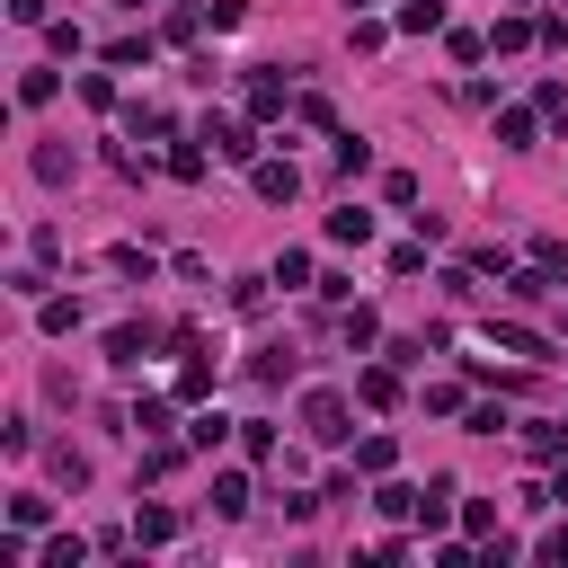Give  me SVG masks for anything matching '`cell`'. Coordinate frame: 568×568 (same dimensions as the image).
<instances>
[{"instance_id":"obj_1","label":"cell","mask_w":568,"mask_h":568,"mask_svg":"<svg viewBox=\"0 0 568 568\" xmlns=\"http://www.w3.org/2000/svg\"><path fill=\"white\" fill-rule=\"evenodd\" d=\"M303 426H311V445H346V436H355L346 391H311V400H303Z\"/></svg>"},{"instance_id":"obj_2","label":"cell","mask_w":568,"mask_h":568,"mask_svg":"<svg viewBox=\"0 0 568 568\" xmlns=\"http://www.w3.org/2000/svg\"><path fill=\"white\" fill-rule=\"evenodd\" d=\"M196 142H213L223 161H258V133H249L240 116H204V133H196Z\"/></svg>"},{"instance_id":"obj_3","label":"cell","mask_w":568,"mask_h":568,"mask_svg":"<svg viewBox=\"0 0 568 568\" xmlns=\"http://www.w3.org/2000/svg\"><path fill=\"white\" fill-rule=\"evenodd\" d=\"M249 187H258L267 204H294V196H303V169H294V161H249Z\"/></svg>"},{"instance_id":"obj_4","label":"cell","mask_w":568,"mask_h":568,"mask_svg":"<svg viewBox=\"0 0 568 568\" xmlns=\"http://www.w3.org/2000/svg\"><path fill=\"white\" fill-rule=\"evenodd\" d=\"M488 346L524 355V365H542V355H551V338H542V329H524V320H488Z\"/></svg>"},{"instance_id":"obj_5","label":"cell","mask_w":568,"mask_h":568,"mask_svg":"<svg viewBox=\"0 0 568 568\" xmlns=\"http://www.w3.org/2000/svg\"><path fill=\"white\" fill-rule=\"evenodd\" d=\"M453 516H462V507H453V480H426V488H417V524H426V533H445Z\"/></svg>"},{"instance_id":"obj_6","label":"cell","mask_w":568,"mask_h":568,"mask_svg":"<svg viewBox=\"0 0 568 568\" xmlns=\"http://www.w3.org/2000/svg\"><path fill=\"white\" fill-rule=\"evenodd\" d=\"M355 400H365V409H400V374L391 365H365V374H355Z\"/></svg>"},{"instance_id":"obj_7","label":"cell","mask_w":568,"mask_h":568,"mask_svg":"<svg viewBox=\"0 0 568 568\" xmlns=\"http://www.w3.org/2000/svg\"><path fill=\"white\" fill-rule=\"evenodd\" d=\"M232 436H240V417H223V409H196V426H187V445H196V453L232 445Z\"/></svg>"},{"instance_id":"obj_8","label":"cell","mask_w":568,"mask_h":568,"mask_svg":"<svg viewBox=\"0 0 568 568\" xmlns=\"http://www.w3.org/2000/svg\"><path fill=\"white\" fill-rule=\"evenodd\" d=\"M161 542H178V516L169 507H142L133 516V551H161Z\"/></svg>"},{"instance_id":"obj_9","label":"cell","mask_w":568,"mask_h":568,"mask_svg":"<svg viewBox=\"0 0 568 568\" xmlns=\"http://www.w3.org/2000/svg\"><path fill=\"white\" fill-rule=\"evenodd\" d=\"M36 329H45V338H71V329H81V303H71V294H45V303H36Z\"/></svg>"},{"instance_id":"obj_10","label":"cell","mask_w":568,"mask_h":568,"mask_svg":"<svg viewBox=\"0 0 568 568\" xmlns=\"http://www.w3.org/2000/svg\"><path fill=\"white\" fill-rule=\"evenodd\" d=\"M329 240H338V249H365V240H374V213H365V204L329 213Z\"/></svg>"},{"instance_id":"obj_11","label":"cell","mask_w":568,"mask_h":568,"mask_svg":"<svg viewBox=\"0 0 568 568\" xmlns=\"http://www.w3.org/2000/svg\"><path fill=\"white\" fill-rule=\"evenodd\" d=\"M213 516H249V471H213Z\"/></svg>"},{"instance_id":"obj_12","label":"cell","mask_w":568,"mask_h":568,"mask_svg":"<svg viewBox=\"0 0 568 568\" xmlns=\"http://www.w3.org/2000/svg\"><path fill=\"white\" fill-rule=\"evenodd\" d=\"M533 125H542V107H507L497 116V142H507V152H533Z\"/></svg>"},{"instance_id":"obj_13","label":"cell","mask_w":568,"mask_h":568,"mask_svg":"<svg viewBox=\"0 0 568 568\" xmlns=\"http://www.w3.org/2000/svg\"><path fill=\"white\" fill-rule=\"evenodd\" d=\"M391 462H400L391 436H365V445H355V471H365V480H391Z\"/></svg>"},{"instance_id":"obj_14","label":"cell","mask_w":568,"mask_h":568,"mask_svg":"<svg viewBox=\"0 0 568 568\" xmlns=\"http://www.w3.org/2000/svg\"><path fill=\"white\" fill-rule=\"evenodd\" d=\"M249 116H258V125L284 116V81H275V71H258V81H249Z\"/></svg>"},{"instance_id":"obj_15","label":"cell","mask_w":568,"mask_h":568,"mask_svg":"<svg viewBox=\"0 0 568 568\" xmlns=\"http://www.w3.org/2000/svg\"><path fill=\"white\" fill-rule=\"evenodd\" d=\"M142 346H152V329H133V320L107 329V365H142Z\"/></svg>"},{"instance_id":"obj_16","label":"cell","mask_w":568,"mask_h":568,"mask_svg":"<svg viewBox=\"0 0 568 568\" xmlns=\"http://www.w3.org/2000/svg\"><path fill=\"white\" fill-rule=\"evenodd\" d=\"M462 533L471 542H497V497H462Z\"/></svg>"},{"instance_id":"obj_17","label":"cell","mask_w":568,"mask_h":568,"mask_svg":"<svg viewBox=\"0 0 568 568\" xmlns=\"http://www.w3.org/2000/svg\"><path fill=\"white\" fill-rule=\"evenodd\" d=\"M338 338H346V346H355V355H365V346H374V338H382V320H374V311H365V303H355V311H346V320H338Z\"/></svg>"},{"instance_id":"obj_18","label":"cell","mask_w":568,"mask_h":568,"mask_svg":"<svg viewBox=\"0 0 568 568\" xmlns=\"http://www.w3.org/2000/svg\"><path fill=\"white\" fill-rule=\"evenodd\" d=\"M524 453H533V462H559V453H568V426H524Z\"/></svg>"},{"instance_id":"obj_19","label":"cell","mask_w":568,"mask_h":568,"mask_svg":"<svg viewBox=\"0 0 568 568\" xmlns=\"http://www.w3.org/2000/svg\"><path fill=\"white\" fill-rule=\"evenodd\" d=\"M10 524H19V533H36V524H54V497H36V488H27V497H10Z\"/></svg>"},{"instance_id":"obj_20","label":"cell","mask_w":568,"mask_h":568,"mask_svg":"<svg viewBox=\"0 0 568 568\" xmlns=\"http://www.w3.org/2000/svg\"><path fill=\"white\" fill-rule=\"evenodd\" d=\"M213 391V365H204V346L187 355V365H178V400H204Z\"/></svg>"},{"instance_id":"obj_21","label":"cell","mask_w":568,"mask_h":568,"mask_svg":"<svg viewBox=\"0 0 568 568\" xmlns=\"http://www.w3.org/2000/svg\"><path fill=\"white\" fill-rule=\"evenodd\" d=\"M338 169L365 178V169H374V142H365V133H338Z\"/></svg>"},{"instance_id":"obj_22","label":"cell","mask_w":568,"mask_h":568,"mask_svg":"<svg viewBox=\"0 0 568 568\" xmlns=\"http://www.w3.org/2000/svg\"><path fill=\"white\" fill-rule=\"evenodd\" d=\"M400 27H409V36H436V27H445V0H409Z\"/></svg>"},{"instance_id":"obj_23","label":"cell","mask_w":568,"mask_h":568,"mask_svg":"<svg viewBox=\"0 0 568 568\" xmlns=\"http://www.w3.org/2000/svg\"><path fill=\"white\" fill-rule=\"evenodd\" d=\"M107 62H116V71H152V36H125V45H107Z\"/></svg>"},{"instance_id":"obj_24","label":"cell","mask_w":568,"mask_h":568,"mask_svg":"<svg viewBox=\"0 0 568 568\" xmlns=\"http://www.w3.org/2000/svg\"><path fill=\"white\" fill-rule=\"evenodd\" d=\"M54 90H62V71H27V81H19V107H54Z\"/></svg>"},{"instance_id":"obj_25","label":"cell","mask_w":568,"mask_h":568,"mask_svg":"<svg viewBox=\"0 0 568 568\" xmlns=\"http://www.w3.org/2000/svg\"><path fill=\"white\" fill-rule=\"evenodd\" d=\"M240 453H249V462L275 453V426H267V417H240Z\"/></svg>"},{"instance_id":"obj_26","label":"cell","mask_w":568,"mask_h":568,"mask_svg":"<svg viewBox=\"0 0 568 568\" xmlns=\"http://www.w3.org/2000/svg\"><path fill=\"white\" fill-rule=\"evenodd\" d=\"M81 559H90L81 533H54V542H45V568H81Z\"/></svg>"},{"instance_id":"obj_27","label":"cell","mask_w":568,"mask_h":568,"mask_svg":"<svg viewBox=\"0 0 568 568\" xmlns=\"http://www.w3.org/2000/svg\"><path fill=\"white\" fill-rule=\"evenodd\" d=\"M374 507H382V516H417V488H400V480H382V488H374Z\"/></svg>"},{"instance_id":"obj_28","label":"cell","mask_w":568,"mask_h":568,"mask_svg":"<svg viewBox=\"0 0 568 568\" xmlns=\"http://www.w3.org/2000/svg\"><path fill=\"white\" fill-rule=\"evenodd\" d=\"M36 178H45V187H62V178H71V152H62V142H45V152H36Z\"/></svg>"},{"instance_id":"obj_29","label":"cell","mask_w":568,"mask_h":568,"mask_svg":"<svg viewBox=\"0 0 568 568\" xmlns=\"http://www.w3.org/2000/svg\"><path fill=\"white\" fill-rule=\"evenodd\" d=\"M133 436H169V400H142L133 409Z\"/></svg>"},{"instance_id":"obj_30","label":"cell","mask_w":568,"mask_h":568,"mask_svg":"<svg viewBox=\"0 0 568 568\" xmlns=\"http://www.w3.org/2000/svg\"><path fill=\"white\" fill-rule=\"evenodd\" d=\"M533 551H542V559H568V524H551V533H542Z\"/></svg>"},{"instance_id":"obj_31","label":"cell","mask_w":568,"mask_h":568,"mask_svg":"<svg viewBox=\"0 0 568 568\" xmlns=\"http://www.w3.org/2000/svg\"><path fill=\"white\" fill-rule=\"evenodd\" d=\"M10 19L19 27H45V0H10Z\"/></svg>"},{"instance_id":"obj_32","label":"cell","mask_w":568,"mask_h":568,"mask_svg":"<svg viewBox=\"0 0 568 568\" xmlns=\"http://www.w3.org/2000/svg\"><path fill=\"white\" fill-rule=\"evenodd\" d=\"M551 507H568V453L551 462Z\"/></svg>"},{"instance_id":"obj_33","label":"cell","mask_w":568,"mask_h":568,"mask_svg":"<svg viewBox=\"0 0 568 568\" xmlns=\"http://www.w3.org/2000/svg\"><path fill=\"white\" fill-rule=\"evenodd\" d=\"M346 10H365V0H346Z\"/></svg>"}]
</instances>
